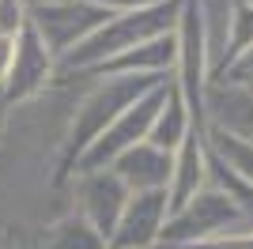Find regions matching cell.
I'll use <instances>...</instances> for the list:
<instances>
[{"label": "cell", "instance_id": "cell-10", "mask_svg": "<svg viewBox=\"0 0 253 249\" xmlns=\"http://www.w3.org/2000/svg\"><path fill=\"white\" fill-rule=\"evenodd\" d=\"M204 185H208V140H204V132H197V128H193V132L178 144V151H174L170 185H167L170 211H174V208H181L193 193H201Z\"/></svg>", "mask_w": 253, "mask_h": 249}, {"label": "cell", "instance_id": "cell-1", "mask_svg": "<svg viewBox=\"0 0 253 249\" xmlns=\"http://www.w3.org/2000/svg\"><path fill=\"white\" fill-rule=\"evenodd\" d=\"M178 11L181 0H155L148 8H132V11H117L98 27L95 34H87L76 49H68L57 61V76H95L106 61L121 57L125 49L151 42L159 34H174L178 27Z\"/></svg>", "mask_w": 253, "mask_h": 249}, {"label": "cell", "instance_id": "cell-2", "mask_svg": "<svg viewBox=\"0 0 253 249\" xmlns=\"http://www.w3.org/2000/svg\"><path fill=\"white\" fill-rule=\"evenodd\" d=\"M163 80H167V76H98V83L91 87V94L76 106L72 128L64 136L61 177H72V170H76V163L84 159V151L121 117V110H128L140 94H148L151 87L163 83Z\"/></svg>", "mask_w": 253, "mask_h": 249}, {"label": "cell", "instance_id": "cell-7", "mask_svg": "<svg viewBox=\"0 0 253 249\" xmlns=\"http://www.w3.org/2000/svg\"><path fill=\"white\" fill-rule=\"evenodd\" d=\"M72 177H76V215H84L87 223L110 242L117 219H121V208H125V200H128L125 181H121L110 166H102V170H80V174H72Z\"/></svg>", "mask_w": 253, "mask_h": 249}, {"label": "cell", "instance_id": "cell-15", "mask_svg": "<svg viewBox=\"0 0 253 249\" xmlns=\"http://www.w3.org/2000/svg\"><path fill=\"white\" fill-rule=\"evenodd\" d=\"M204 140H208V147H211V151H215L227 166H231L234 174H242L246 181H253V144L234 140V136L219 132V128H204Z\"/></svg>", "mask_w": 253, "mask_h": 249}, {"label": "cell", "instance_id": "cell-24", "mask_svg": "<svg viewBox=\"0 0 253 249\" xmlns=\"http://www.w3.org/2000/svg\"><path fill=\"white\" fill-rule=\"evenodd\" d=\"M246 4H253V0H246Z\"/></svg>", "mask_w": 253, "mask_h": 249}, {"label": "cell", "instance_id": "cell-22", "mask_svg": "<svg viewBox=\"0 0 253 249\" xmlns=\"http://www.w3.org/2000/svg\"><path fill=\"white\" fill-rule=\"evenodd\" d=\"M8 114H11V106L0 98V136H4V128H8Z\"/></svg>", "mask_w": 253, "mask_h": 249}, {"label": "cell", "instance_id": "cell-13", "mask_svg": "<svg viewBox=\"0 0 253 249\" xmlns=\"http://www.w3.org/2000/svg\"><path fill=\"white\" fill-rule=\"evenodd\" d=\"M208 185H215L219 193H227L231 204L238 208V215L246 219V227L253 230V181H246L242 174H234L211 147H208Z\"/></svg>", "mask_w": 253, "mask_h": 249}, {"label": "cell", "instance_id": "cell-17", "mask_svg": "<svg viewBox=\"0 0 253 249\" xmlns=\"http://www.w3.org/2000/svg\"><path fill=\"white\" fill-rule=\"evenodd\" d=\"M211 83H238V87H250L253 91V49H246L238 61H231Z\"/></svg>", "mask_w": 253, "mask_h": 249}, {"label": "cell", "instance_id": "cell-14", "mask_svg": "<svg viewBox=\"0 0 253 249\" xmlns=\"http://www.w3.org/2000/svg\"><path fill=\"white\" fill-rule=\"evenodd\" d=\"M42 249H106V238L98 234L84 215H64L57 219L42 238Z\"/></svg>", "mask_w": 253, "mask_h": 249}, {"label": "cell", "instance_id": "cell-18", "mask_svg": "<svg viewBox=\"0 0 253 249\" xmlns=\"http://www.w3.org/2000/svg\"><path fill=\"white\" fill-rule=\"evenodd\" d=\"M27 27V4L23 0H0V34L15 38Z\"/></svg>", "mask_w": 253, "mask_h": 249}, {"label": "cell", "instance_id": "cell-3", "mask_svg": "<svg viewBox=\"0 0 253 249\" xmlns=\"http://www.w3.org/2000/svg\"><path fill=\"white\" fill-rule=\"evenodd\" d=\"M238 230L250 227L238 215V208L231 204V197L219 193L215 185H204L201 193H193L181 208H174L167 215L163 234H159V249H193L211 238H223V234H238Z\"/></svg>", "mask_w": 253, "mask_h": 249}, {"label": "cell", "instance_id": "cell-8", "mask_svg": "<svg viewBox=\"0 0 253 249\" xmlns=\"http://www.w3.org/2000/svg\"><path fill=\"white\" fill-rule=\"evenodd\" d=\"M170 215L167 189H151V193H128L121 219H117L114 234L106 249H159V234Z\"/></svg>", "mask_w": 253, "mask_h": 249}, {"label": "cell", "instance_id": "cell-9", "mask_svg": "<svg viewBox=\"0 0 253 249\" xmlns=\"http://www.w3.org/2000/svg\"><path fill=\"white\" fill-rule=\"evenodd\" d=\"M170 166H174V155H170V151H159L155 144L140 140V144H132L128 151H121V155L110 163V170L125 181L128 193H151V189L170 185Z\"/></svg>", "mask_w": 253, "mask_h": 249}, {"label": "cell", "instance_id": "cell-12", "mask_svg": "<svg viewBox=\"0 0 253 249\" xmlns=\"http://www.w3.org/2000/svg\"><path fill=\"white\" fill-rule=\"evenodd\" d=\"M189 132H193L189 110H185L178 87H174V80H170V83H167V98H163L155 121H151V128H148V144H155L159 151H170V155H174V151H178V144H181Z\"/></svg>", "mask_w": 253, "mask_h": 249}, {"label": "cell", "instance_id": "cell-23", "mask_svg": "<svg viewBox=\"0 0 253 249\" xmlns=\"http://www.w3.org/2000/svg\"><path fill=\"white\" fill-rule=\"evenodd\" d=\"M27 8H38V4H53V0H23Z\"/></svg>", "mask_w": 253, "mask_h": 249}, {"label": "cell", "instance_id": "cell-16", "mask_svg": "<svg viewBox=\"0 0 253 249\" xmlns=\"http://www.w3.org/2000/svg\"><path fill=\"white\" fill-rule=\"evenodd\" d=\"M246 49H253V4L246 0H234L231 11V34H227V53H223V68L231 61H238ZM219 68V72H223Z\"/></svg>", "mask_w": 253, "mask_h": 249}, {"label": "cell", "instance_id": "cell-19", "mask_svg": "<svg viewBox=\"0 0 253 249\" xmlns=\"http://www.w3.org/2000/svg\"><path fill=\"white\" fill-rule=\"evenodd\" d=\"M193 249H253V230H238V234H223V238H211L204 246Z\"/></svg>", "mask_w": 253, "mask_h": 249}, {"label": "cell", "instance_id": "cell-20", "mask_svg": "<svg viewBox=\"0 0 253 249\" xmlns=\"http://www.w3.org/2000/svg\"><path fill=\"white\" fill-rule=\"evenodd\" d=\"M91 4H98V8H102V11H110V15H117V11L148 8V4H155V0H91Z\"/></svg>", "mask_w": 253, "mask_h": 249}, {"label": "cell", "instance_id": "cell-21", "mask_svg": "<svg viewBox=\"0 0 253 249\" xmlns=\"http://www.w3.org/2000/svg\"><path fill=\"white\" fill-rule=\"evenodd\" d=\"M11 57H15V38H4V34H0V87H4V80H8Z\"/></svg>", "mask_w": 253, "mask_h": 249}, {"label": "cell", "instance_id": "cell-5", "mask_svg": "<svg viewBox=\"0 0 253 249\" xmlns=\"http://www.w3.org/2000/svg\"><path fill=\"white\" fill-rule=\"evenodd\" d=\"M167 83H170V76L163 83H155L148 94H140L128 110H121V117L84 151V159L76 163L72 174H80V170H102V166H110L121 151H128V147L140 144V140H148V128H151V121H155L163 98H167Z\"/></svg>", "mask_w": 253, "mask_h": 249}, {"label": "cell", "instance_id": "cell-11", "mask_svg": "<svg viewBox=\"0 0 253 249\" xmlns=\"http://www.w3.org/2000/svg\"><path fill=\"white\" fill-rule=\"evenodd\" d=\"M178 61V42L174 34H159L151 42H140L132 49H125L121 57L106 61L95 76H170Z\"/></svg>", "mask_w": 253, "mask_h": 249}, {"label": "cell", "instance_id": "cell-4", "mask_svg": "<svg viewBox=\"0 0 253 249\" xmlns=\"http://www.w3.org/2000/svg\"><path fill=\"white\" fill-rule=\"evenodd\" d=\"M106 19H110V11H102L91 0H53V4L27 8V27L42 38V45L57 61L68 49H76L87 34H95Z\"/></svg>", "mask_w": 253, "mask_h": 249}, {"label": "cell", "instance_id": "cell-6", "mask_svg": "<svg viewBox=\"0 0 253 249\" xmlns=\"http://www.w3.org/2000/svg\"><path fill=\"white\" fill-rule=\"evenodd\" d=\"M53 80H57V57L42 45V38L31 27H23L15 34V57H11L8 80L0 87V98L8 106L31 102L34 94H42Z\"/></svg>", "mask_w": 253, "mask_h": 249}]
</instances>
